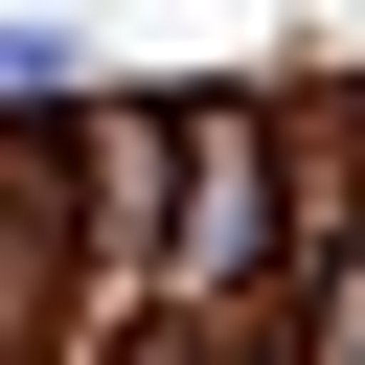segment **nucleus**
<instances>
[{"label": "nucleus", "mask_w": 365, "mask_h": 365, "mask_svg": "<svg viewBox=\"0 0 365 365\" xmlns=\"http://www.w3.org/2000/svg\"><path fill=\"white\" fill-rule=\"evenodd\" d=\"M0 91H68V23H0Z\"/></svg>", "instance_id": "f257e3e1"}]
</instances>
